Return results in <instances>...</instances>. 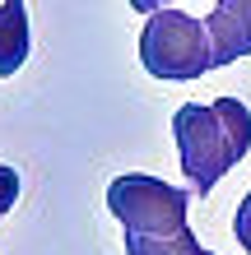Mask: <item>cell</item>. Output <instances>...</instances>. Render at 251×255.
Masks as SVG:
<instances>
[{"instance_id": "10", "label": "cell", "mask_w": 251, "mask_h": 255, "mask_svg": "<svg viewBox=\"0 0 251 255\" xmlns=\"http://www.w3.org/2000/svg\"><path fill=\"white\" fill-rule=\"evenodd\" d=\"M205 255H210V251H205Z\"/></svg>"}, {"instance_id": "3", "label": "cell", "mask_w": 251, "mask_h": 255, "mask_svg": "<svg viewBox=\"0 0 251 255\" xmlns=\"http://www.w3.org/2000/svg\"><path fill=\"white\" fill-rule=\"evenodd\" d=\"M107 209L121 218L126 232H144V237H163L186 228V209H191V190L168 186L158 176L144 172H126L107 186Z\"/></svg>"}, {"instance_id": "9", "label": "cell", "mask_w": 251, "mask_h": 255, "mask_svg": "<svg viewBox=\"0 0 251 255\" xmlns=\"http://www.w3.org/2000/svg\"><path fill=\"white\" fill-rule=\"evenodd\" d=\"M177 0H130V9H140V14H158V9H172Z\"/></svg>"}, {"instance_id": "6", "label": "cell", "mask_w": 251, "mask_h": 255, "mask_svg": "<svg viewBox=\"0 0 251 255\" xmlns=\"http://www.w3.org/2000/svg\"><path fill=\"white\" fill-rule=\"evenodd\" d=\"M126 255H205L191 228H177L163 237H144V232H126Z\"/></svg>"}, {"instance_id": "5", "label": "cell", "mask_w": 251, "mask_h": 255, "mask_svg": "<svg viewBox=\"0 0 251 255\" xmlns=\"http://www.w3.org/2000/svg\"><path fill=\"white\" fill-rule=\"evenodd\" d=\"M28 61V9L23 0H0V79L19 74Z\"/></svg>"}, {"instance_id": "4", "label": "cell", "mask_w": 251, "mask_h": 255, "mask_svg": "<svg viewBox=\"0 0 251 255\" xmlns=\"http://www.w3.org/2000/svg\"><path fill=\"white\" fill-rule=\"evenodd\" d=\"M205 28H210L214 70L242 61V56H251V0H214Z\"/></svg>"}, {"instance_id": "2", "label": "cell", "mask_w": 251, "mask_h": 255, "mask_svg": "<svg viewBox=\"0 0 251 255\" xmlns=\"http://www.w3.org/2000/svg\"><path fill=\"white\" fill-rule=\"evenodd\" d=\"M140 61L154 79H200L214 70L210 28L186 9H158L140 28Z\"/></svg>"}, {"instance_id": "1", "label": "cell", "mask_w": 251, "mask_h": 255, "mask_svg": "<svg viewBox=\"0 0 251 255\" xmlns=\"http://www.w3.org/2000/svg\"><path fill=\"white\" fill-rule=\"evenodd\" d=\"M172 139L191 190L210 195L251 153V112L242 98L182 102L172 112Z\"/></svg>"}, {"instance_id": "7", "label": "cell", "mask_w": 251, "mask_h": 255, "mask_svg": "<svg viewBox=\"0 0 251 255\" xmlns=\"http://www.w3.org/2000/svg\"><path fill=\"white\" fill-rule=\"evenodd\" d=\"M19 190H23V181H19V172H14V167H5V162H0V218H5L9 209H14V200H19Z\"/></svg>"}, {"instance_id": "8", "label": "cell", "mask_w": 251, "mask_h": 255, "mask_svg": "<svg viewBox=\"0 0 251 255\" xmlns=\"http://www.w3.org/2000/svg\"><path fill=\"white\" fill-rule=\"evenodd\" d=\"M233 237H238L242 251L251 255V190L242 195V204H238V218H233Z\"/></svg>"}]
</instances>
